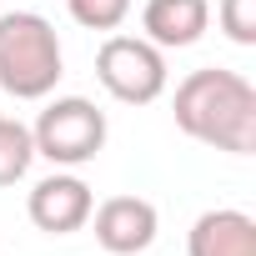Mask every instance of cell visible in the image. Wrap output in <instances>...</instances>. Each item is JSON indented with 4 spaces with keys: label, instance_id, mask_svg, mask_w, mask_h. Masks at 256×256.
<instances>
[{
    "label": "cell",
    "instance_id": "11",
    "mask_svg": "<svg viewBox=\"0 0 256 256\" xmlns=\"http://www.w3.org/2000/svg\"><path fill=\"white\" fill-rule=\"evenodd\" d=\"M216 26L231 46H256V0H221Z\"/></svg>",
    "mask_w": 256,
    "mask_h": 256
},
{
    "label": "cell",
    "instance_id": "6",
    "mask_svg": "<svg viewBox=\"0 0 256 256\" xmlns=\"http://www.w3.org/2000/svg\"><path fill=\"white\" fill-rule=\"evenodd\" d=\"M90 206H96V196H90V186L76 176V171H50V176H40L36 186H30V196H26V216H30V226L36 231H46V236H70V231H80L86 221H90Z\"/></svg>",
    "mask_w": 256,
    "mask_h": 256
},
{
    "label": "cell",
    "instance_id": "10",
    "mask_svg": "<svg viewBox=\"0 0 256 256\" xmlns=\"http://www.w3.org/2000/svg\"><path fill=\"white\" fill-rule=\"evenodd\" d=\"M66 10H70V20L80 30L110 36V30H120L126 20H131V0H66Z\"/></svg>",
    "mask_w": 256,
    "mask_h": 256
},
{
    "label": "cell",
    "instance_id": "9",
    "mask_svg": "<svg viewBox=\"0 0 256 256\" xmlns=\"http://www.w3.org/2000/svg\"><path fill=\"white\" fill-rule=\"evenodd\" d=\"M36 166V141H30V126L16 116H0V186H16L26 181Z\"/></svg>",
    "mask_w": 256,
    "mask_h": 256
},
{
    "label": "cell",
    "instance_id": "4",
    "mask_svg": "<svg viewBox=\"0 0 256 256\" xmlns=\"http://www.w3.org/2000/svg\"><path fill=\"white\" fill-rule=\"evenodd\" d=\"M96 80L106 86L110 100L120 106H151L166 96L171 70H166V50L151 46L146 36H120L110 30L96 50Z\"/></svg>",
    "mask_w": 256,
    "mask_h": 256
},
{
    "label": "cell",
    "instance_id": "12",
    "mask_svg": "<svg viewBox=\"0 0 256 256\" xmlns=\"http://www.w3.org/2000/svg\"><path fill=\"white\" fill-rule=\"evenodd\" d=\"M0 116H6V110H0Z\"/></svg>",
    "mask_w": 256,
    "mask_h": 256
},
{
    "label": "cell",
    "instance_id": "3",
    "mask_svg": "<svg viewBox=\"0 0 256 256\" xmlns=\"http://www.w3.org/2000/svg\"><path fill=\"white\" fill-rule=\"evenodd\" d=\"M106 136H110L106 110L86 96H46V110L30 126L36 156H46L60 171H76V166L96 161L106 151Z\"/></svg>",
    "mask_w": 256,
    "mask_h": 256
},
{
    "label": "cell",
    "instance_id": "5",
    "mask_svg": "<svg viewBox=\"0 0 256 256\" xmlns=\"http://www.w3.org/2000/svg\"><path fill=\"white\" fill-rule=\"evenodd\" d=\"M86 226L96 231L100 251H110V256H141L161 236V211L146 196H106L100 206H90Z\"/></svg>",
    "mask_w": 256,
    "mask_h": 256
},
{
    "label": "cell",
    "instance_id": "7",
    "mask_svg": "<svg viewBox=\"0 0 256 256\" xmlns=\"http://www.w3.org/2000/svg\"><path fill=\"white\" fill-rule=\"evenodd\" d=\"M211 30V0H146L141 36L161 50H186Z\"/></svg>",
    "mask_w": 256,
    "mask_h": 256
},
{
    "label": "cell",
    "instance_id": "8",
    "mask_svg": "<svg viewBox=\"0 0 256 256\" xmlns=\"http://www.w3.org/2000/svg\"><path fill=\"white\" fill-rule=\"evenodd\" d=\"M186 256H256V221L236 206L201 211L186 231Z\"/></svg>",
    "mask_w": 256,
    "mask_h": 256
},
{
    "label": "cell",
    "instance_id": "2",
    "mask_svg": "<svg viewBox=\"0 0 256 256\" xmlns=\"http://www.w3.org/2000/svg\"><path fill=\"white\" fill-rule=\"evenodd\" d=\"M66 76L60 36L36 10H6L0 16V90L16 100H46L56 96Z\"/></svg>",
    "mask_w": 256,
    "mask_h": 256
},
{
    "label": "cell",
    "instance_id": "1",
    "mask_svg": "<svg viewBox=\"0 0 256 256\" xmlns=\"http://www.w3.org/2000/svg\"><path fill=\"white\" fill-rule=\"evenodd\" d=\"M171 116L181 136L211 151H226V156L256 151V86L241 70H226V66L191 70L171 96Z\"/></svg>",
    "mask_w": 256,
    "mask_h": 256
}]
</instances>
